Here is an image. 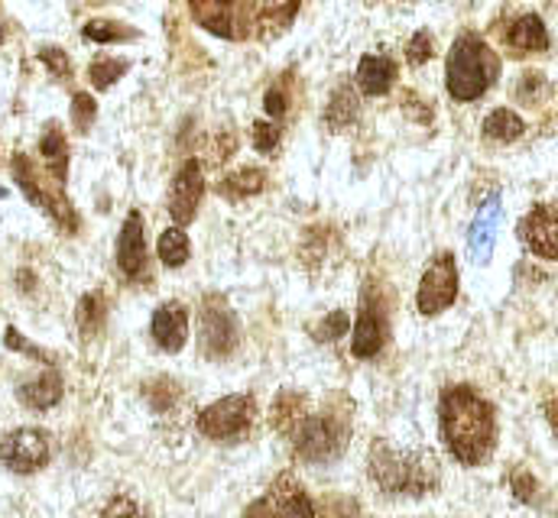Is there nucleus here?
Here are the masks:
<instances>
[{"mask_svg":"<svg viewBox=\"0 0 558 518\" xmlns=\"http://www.w3.org/2000/svg\"><path fill=\"white\" fill-rule=\"evenodd\" d=\"M438 431L458 464L484 467L497 447V411L474 386H448L438 395Z\"/></svg>","mask_w":558,"mask_h":518,"instance_id":"1","label":"nucleus"},{"mask_svg":"<svg viewBox=\"0 0 558 518\" xmlns=\"http://www.w3.org/2000/svg\"><path fill=\"white\" fill-rule=\"evenodd\" d=\"M367 473L384 496L422 499L438 490L441 467L432 451H403L387 441H374L367 454Z\"/></svg>","mask_w":558,"mask_h":518,"instance_id":"2","label":"nucleus"},{"mask_svg":"<svg viewBox=\"0 0 558 518\" xmlns=\"http://www.w3.org/2000/svg\"><path fill=\"white\" fill-rule=\"evenodd\" d=\"M497 75H500V59L477 33H464L454 39V46L448 52V65H445L448 95L454 101L484 98L487 88L497 82Z\"/></svg>","mask_w":558,"mask_h":518,"instance_id":"3","label":"nucleus"},{"mask_svg":"<svg viewBox=\"0 0 558 518\" xmlns=\"http://www.w3.org/2000/svg\"><path fill=\"white\" fill-rule=\"evenodd\" d=\"M295 457L305 464H328L344 454L351 441V402L348 398H331L325 411L305 418L292 434Z\"/></svg>","mask_w":558,"mask_h":518,"instance_id":"4","label":"nucleus"},{"mask_svg":"<svg viewBox=\"0 0 558 518\" xmlns=\"http://www.w3.org/2000/svg\"><path fill=\"white\" fill-rule=\"evenodd\" d=\"M10 169H13V178H16V185L23 188V195H26L39 211H46V214L59 224V231H65V234H75V231H78V214H75L72 201L62 195L59 182H43V175L36 172V165H33L23 152L13 156Z\"/></svg>","mask_w":558,"mask_h":518,"instance_id":"5","label":"nucleus"},{"mask_svg":"<svg viewBox=\"0 0 558 518\" xmlns=\"http://www.w3.org/2000/svg\"><path fill=\"white\" fill-rule=\"evenodd\" d=\"M241 344V324L238 314L228 308L221 295H205L198 308V347L208 360H228L234 357Z\"/></svg>","mask_w":558,"mask_h":518,"instance_id":"6","label":"nucleus"},{"mask_svg":"<svg viewBox=\"0 0 558 518\" xmlns=\"http://www.w3.org/2000/svg\"><path fill=\"white\" fill-rule=\"evenodd\" d=\"M257 421V398L251 392L225 395L198 411V431L208 441H238Z\"/></svg>","mask_w":558,"mask_h":518,"instance_id":"7","label":"nucleus"},{"mask_svg":"<svg viewBox=\"0 0 558 518\" xmlns=\"http://www.w3.org/2000/svg\"><path fill=\"white\" fill-rule=\"evenodd\" d=\"M458 298V262L454 254H438L428 262V269L422 272L416 292L418 314L435 318L441 311H448Z\"/></svg>","mask_w":558,"mask_h":518,"instance_id":"8","label":"nucleus"},{"mask_svg":"<svg viewBox=\"0 0 558 518\" xmlns=\"http://www.w3.org/2000/svg\"><path fill=\"white\" fill-rule=\"evenodd\" d=\"M52 444L39 428H16L0 437V464L13 473H36L49 464Z\"/></svg>","mask_w":558,"mask_h":518,"instance_id":"9","label":"nucleus"},{"mask_svg":"<svg viewBox=\"0 0 558 518\" xmlns=\"http://www.w3.org/2000/svg\"><path fill=\"white\" fill-rule=\"evenodd\" d=\"M202 195H205L202 162H198V159H189V162L175 172L172 188H169V218L175 221V227H185V224L195 221L198 205H202Z\"/></svg>","mask_w":558,"mask_h":518,"instance_id":"10","label":"nucleus"},{"mask_svg":"<svg viewBox=\"0 0 558 518\" xmlns=\"http://www.w3.org/2000/svg\"><path fill=\"white\" fill-rule=\"evenodd\" d=\"M520 240L530 247V254H536L539 259H549V262H558V208L536 205L520 221Z\"/></svg>","mask_w":558,"mask_h":518,"instance_id":"11","label":"nucleus"},{"mask_svg":"<svg viewBox=\"0 0 558 518\" xmlns=\"http://www.w3.org/2000/svg\"><path fill=\"white\" fill-rule=\"evenodd\" d=\"M149 334L153 341L166 350V354H179L189 341V311L182 301H166L153 311L149 321Z\"/></svg>","mask_w":558,"mask_h":518,"instance_id":"12","label":"nucleus"},{"mask_svg":"<svg viewBox=\"0 0 558 518\" xmlns=\"http://www.w3.org/2000/svg\"><path fill=\"white\" fill-rule=\"evenodd\" d=\"M384 341H387V318L384 311L371 301V295L364 298V308L357 314V324H354V337H351V354L357 360H374L380 350H384Z\"/></svg>","mask_w":558,"mask_h":518,"instance_id":"13","label":"nucleus"},{"mask_svg":"<svg viewBox=\"0 0 558 518\" xmlns=\"http://www.w3.org/2000/svg\"><path fill=\"white\" fill-rule=\"evenodd\" d=\"M270 506L274 518H315V503L312 496L299 486L295 477H279L277 483L270 486V493L264 496Z\"/></svg>","mask_w":558,"mask_h":518,"instance_id":"14","label":"nucleus"},{"mask_svg":"<svg viewBox=\"0 0 558 518\" xmlns=\"http://www.w3.org/2000/svg\"><path fill=\"white\" fill-rule=\"evenodd\" d=\"M118 266L128 279L146 275V237H143V218L131 211L121 234H118Z\"/></svg>","mask_w":558,"mask_h":518,"instance_id":"15","label":"nucleus"},{"mask_svg":"<svg viewBox=\"0 0 558 518\" xmlns=\"http://www.w3.org/2000/svg\"><path fill=\"white\" fill-rule=\"evenodd\" d=\"M507 46L513 49V55H533V52H546L549 49V29L536 13L520 16L510 29H507Z\"/></svg>","mask_w":558,"mask_h":518,"instance_id":"16","label":"nucleus"},{"mask_svg":"<svg viewBox=\"0 0 558 518\" xmlns=\"http://www.w3.org/2000/svg\"><path fill=\"white\" fill-rule=\"evenodd\" d=\"M397 82V62L390 55H364L357 65V88L371 98H380Z\"/></svg>","mask_w":558,"mask_h":518,"instance_id":"17","label":"nucleus"},{"mask_svg":"<svg viewBox=\"0 0 558 518\" xmlns=\"http://www.w3.org/2000/svg\"><path fill=\"white\" fill-rule=\"evenodd\" d=\"M62 392H65L62 377H59L56 370H46V373H39L33 383H23V386L16 388V398H20L26 408H33V411H46V408L59 405Z\"/></svg>","mask_w":558,"mask_h":518,"instance_id":"18","label":"nucleus"},{"mask_svg":"<svg viewBox=\"0 0 558 518\" xmlns=\"http://www.w3.org/2000/svg\"><path fill=\"white\" fill-rule=\"evenodd\" d=\"M305 418H308V398L302 392H292V388L277 392V398L270 405V424H274V431L292 434Z\"/></svg>","mask_w":558,"mask_h":518,"instance_id":"19","label":"nucleus"},{"mask_svg":"<svg viewBox=\"0 0 558 518\" xmlns=\"http://www.w3.org/2000/svg\"><path fill=\"white\" fill-rule=\"evenodd\" d=\"M497 227H500V201H490L484 205V211L474 218V227H471V257L477 262H487L494 254V240H497Z\"/></svg>","mask_w":558,"mask_h":518,"instance_id":"20","label":"nucleus"},{"mask_svg":"<svg viewBox=\"0 0 558 518\" xmlns=\"http://www.w3.org/2000/svg\"><path fill=\"white\" fill-rule=\"evenodd\" d=\"M302 0H260L257 10V36L260 39H277L279 33H286L299 13Z\"/></svg>","mask_w":558,"mask_h":518,"instance_id":"21","label":"nucleus"},{"mask_svg":"<svg viewBox=\"0 0 558 518\" xmlns=\"http://www.w3.org/2000/svg\"><path fill=\"white\" fill-rule=\"evenodd\" d=\"M189 10L198 26L215 36H231L234 29V0H189Z\"/></svg>","mask_w":558,"mask_h":518,"instance_id":"22","label":"nucleus"},{"mask_svg":"<svg viewBox=\"0 0 558 518\" xmlns=\"http://www.w3.org/2000/svg\"><path fill=\"white\" fill-rule=\"evenodd\" d=\"M39 156L46 159L49 175H52L59 185H65V178H69V139H65V133L59 130V124H49V127H46L43 139H39Z\"/></svg>","mask_w":558,"mask_h":518,"instance_id":"23","label":"nucleus"},{"mask_svg":"<svg viewBox=\"0 0 558 518\" xmlns=\"http://www.w3.org/2000/svg\"><path fill=\"white\" fill-rule=\"evenodd\" d=\"M264 188H267V172L254 169V165H244V169H238V172H231V175H225L218 182V192L228 201H241V198L260 195Z\"/></svg>","mask_w":558,"mask_h":518,"instance_id":"24","label":"nucleus"},{"mask_svg":"<svg viewBox=\"0 0 558 518\" xmlns=\"http://www.w3.org/2000/svg\"><path fill=\"white\" fill-rule=\"evenodd\" d=\"M75 321H78V331L82 337H98L105 331V321H108V298L101 292H88L82 295L78 301V311H75Z\"/></svg>","mask_w":558,"mask_h":518,"instance_id":"25","label":"nucleus"},{"mask_svg":"<svg viewBox=\"0 0 558 518\" xmlns=\"http://www.w3.org/2000/svg\"><path fill=\"white\" fill-rule=\"evenodd\" d=\"M357 111H361V104H357V95H354V88H351V85H341V88L331 95V101H328L325 124H328L331 130L351 127V124L357 121Z\"/></svg>","mask_w":558,"mask_h":518,"instance_id":"26","label":"nucleus"},{"mask_svg":"<svg viewBox=\"0 0 558 518\" xmlns=\"http://www.w3.org/2000/svg\"><path fill=\"white\" fill-rule=\"evenodd\" d=\"M523 130H526L523 118L513 114L510 108H497V111H490L487 121H484V136L494 139V143H513V139L523 136Z\"/></svg>","mask_w":558,"mask_h":518,"instance_id":"27","label":"nucleus"},{"mask_svg":"<svg viewBox=\"0 0 558 518\" xmlns=\"http://www.w3.org/2000/svg\"><path fill=\"white\" fill-rule=\"evenodd\" d=\"M513 98L523 104V108H539L553 98V85L543 72H523L517 88H513Z\"/></svg>","mask_w":558,"mask_h":518,"instance_id":"28","label":"nucleus"},{"mask_svg":"<svg viewBox=\"0 0 558 518\" xmlns=\"http://www.w3.org/2000/svg\"><path fill=\"white\" fill-rule=\"evenodd\" d=\"M156 254H159V259H162L169 269L185 266L189 257H192V247H189L185 231H182V227H169V231H162V234H159V244H156Z\"/></svg>","mask_w":558,"mask_h":518,"instance_id":"29","label":"nucleus"},{"mask_svg":"<svg viewBox=\"0 0 558 518\" xmlns=\"http://www.w3.org/2000/svg\"><path fill=\"white\" fill-rule=\"evenodd\" d=\"M143 395H146L149 408H156V411H169V408H175V402H179L182 388H179L175 380H169V377H156V380H149V383L143 386Z\"/></svg>","mask_w":558,"mask_h":518,"instance_id":"30","label":"nucleus"},{"mask_svg":"<svg viewBox=\"0 0 558 518\" xmlns=\"http://www.w3.org/2000/svg\"><path fill=\"white\" fill-rule=\"evenodd\" d=\"M292 88H295V75H292V72L279 75V82L270 85V91H267V98H264V108H267L270 118H286V114H289Z\"/></svg>","mask_w":558,"mask_h":518,"instance_id":"31","label":"nucleus"},{"mask_svg":"<svg viewBox=\"0 0 558 518\" xmlns=\"http://www.w3.org/2000/svg\"><path fill=\"white\" fill-rule=\"evenodd\" d=\"M82 36L92 42H124V39H134L137 29H131L124 23H111V20H92V23H85Z\"/></svg>","mask_w":558,"mask_h":518,"instance_id":"32","label":"nucleus"},{"mask_svg":"<svg viewBox=\"0 0 558 518\" xmlns=\"http://www.w3.org/2000/svg\"><path fill=\"white\" fill-rule=\"evenodd\" d=\"M510 493H513V499H520L523 506H539V496H543L539 480H536L526 467H513V470H510Z\"/></svg>","mask_w":558,"mask_h":518,"instance_id":"33","label":"nucleus"},{"mask_svg":"<svg viewBox=\"0 0 558 518\" xmlns=\"http://www.w3.org/2000/svg\"><path fill=\"white\" fill-rule=\"evenodd\" d=\"M124 72H128V62L101 55V59H95V62H92V69H88V78H92V85H95L98 91H105V88H111V85H114V82H118Z\"/></svg>","mask_w":558,"mask_h":518,"instance_id":"34","label":"nucleus"},{"mask_svg":"<svg viewBox=\"0 0 558 518\" xmlns=\"http://www.w3.org/2000/svg\"><path fill=\"white\" fill-rule=\"evenodd\" d=\"M315 518H364V509L351 496H325L315 506Z\"/></svg>","mask_w":558,"mask_h":518,"instance_id":"35","label":"nucleus"},{"mask_svg":"<svg viewBox=\"0 0 558 518\" xmlns=\"http://www.w3.org/2000/svg\"><path fill=\"white\" fill-rule=\"evenodd\" d=\"M95 118H98L95 98L85 95V91H78V95L72 98V121H75V130H78V133H88L92 124H95Z\"/></svg>","mask_w":558,"mask_h":518,"instance_id":"36","label":"nucleus"},{"mask_svg":"<svg viewBox=\"0 0 558 518\" xmlns=\"http://www.w3.org/2000/svg\"><path fill=\"white\" fill-rule=\"evenodd\" d=\"M3 344H7L10 350H16V354H26V357H33V360H39V363H46L49 370L56 367V360H52V357H49L46 350H39V347H33V344H29V341H26V337H23V334H20L16 328H7V334H3Z\"/></svg>","mask_w":558,"mask_h":518,"instance_id":"37","label":"nucleus"},{"mask_svg":"<svg viewBox=\"0 0 558 518\" xmlns=\"http://www.w3.org/2000/svg\"><path fill=\"white\" fill-rule=\"evenodd\" d=\"M251 143H254V149L264 152V156L277 152L279 127L277 124H267V121H257V124L251 127Z\"/></svg>","mask_w":558,"mask_h":518,"instance_id":"38","label":"nucleus"},{"mask_svg":"<svg viewBox=\"0 0 558 518\" xmlns=\"http://www.w3.org/2000/svg\"><path fill=\"white\" fill-rule=\"evenodd\" d=\"M39 59H43V65H46L56 78H69V75H72V62H69V55H65L62 49L43 46V49H39Z\"/></svg>","mask_w":558,"mask_h":518,"instance_id":"39","label":"nucleus"},{"mask_svg":"<svg viewBox=\"0 0 558 518\" xmlns=\"http://www.w3.org/2000/svg\"><path fill=\"white\" fill-rule=\"evenodd\" d=\"M432 52H435V46H432V36L422 29L416 33L413 39H410V46H407V59H410V65H425L428 59H432Z\"/></svg>","mask_w":558,"mask_h":518,"instance_id":"40","label":"nucleus"},{"mask_svg":"<svg viewBox=\"0 0 558 518\" xmlns=\"http://www.w3.org/2000/svg\"><path fill=\"white\" fill-rule=\"evenodd\" d=\"M101 518H146V516H143V509H140L131 496H114V499L105 506Z\"/></svg>","mask_w":558,"mask_h":518,"instance_id":"41","label":"nucleus"},{"mask_svg":"<svg viewBox=\"0 0 558 518\" xmlns=\"http://www.w3.org/2000/svg\"><path fill=\"white\" fill-rule=\"evenodd\" d=\"M351 328V321H348V314L344 311H335V314H328L325 321H322V328H318V341H338L344 331Z\"/></svg>","mask_w":558,"mask_h":518,"instance_id":"42","label":"nucleus"},{"mask_svg":"<svg viewBox=\"0 0 558 518\" xmlns=\"http://www.w3.org/2000/svg\"><path fill=\"white\" fill-rule=\"evenodd\" d=\"M403 111H407V118H413L418 124H432V108H428V101L418 98L416 91H410L403 98Z\"/></svg>","mask_w":558,"mask_h":518,"instance_id":"43","label":"nucleus"},{"mask_svg":"<svg viewBox=\"0 0 558 518\" xmlns=\"http://www.w3.org/2000/svg\"><path fill=\"white\" fill-rule=\"evenodd\" d=\"M234 149H238V136H234V130H221V133H218V139H215L211 159H215V162H225V159H231V156H234Z\"/></svg>","mask_w":558,"mask_h":518,"instance_id":"44","label":"nucleus"},{"mask_svg":"<svg viewBox=\"0 0 558 518\" xmlns=\"http://www.w3.org/2000/svg\"><path fill=\"white\" fill-rule=\"evenodd\" d=\"M546 421H549V428H553V434H556L558 441V392L546 398Z\"/></svg>","mask_w":558,"mask_h":518,"instance_id":"45","label":"nucleus"},{"mask_svg":"<svg viewBox=\"0 0 558 518\" xmlns=\"http://www.w3.org/2000/svg\"><path fill=\"white\" fill-rule=\"evenodd\" d=\"M244 518H274V516H270V506H267V499L260 496V499H254V503L247 506Z\"/></svg>","mask_w":558,"mask_h":518,"instance_id":"46","label":"nucleus"},{"mask_svg":"<svg viewBox=\"0 0 558 518\" xmlns=\"http://www.w3.org/2000/svg\"><path fill=\"white\" fill-rule=\"evenodd\" d=\"M0 39H3V29H0Z\"/></svg>","mask_w":558,"mask_h":518,"instance_id":"47","label":"nucleus"}]
</instances>
